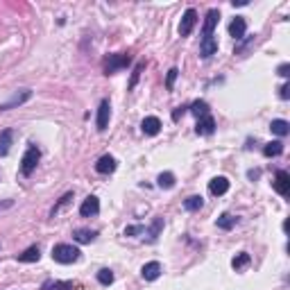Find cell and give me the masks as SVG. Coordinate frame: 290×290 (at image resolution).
Returning a JSON list of instances; mask_svg holds the SVG:
<instances>
[{
  "mask_svg": "<svg viewBox=\"0 0 290 290\" xmlns=\"http://www.w3.org/2000/svg\"><path fill=\"white\" fill-rule=\"evenodd\" d=\"M79 256H82V252L68 243H59L53 247V259L57 261V263H61V265L75 263V261H79Z\"/></svg>",
  "mask_w": 290,
  "mask_h": 290,
  "instance_id": "6da1fadb",
  "label": "cell"
},
{
  "mask_svg": "<svg viewBox=\"0 0 290 290\" xmlns=\"http://www.w3.org/2000/svg\"><path fill=\"white\" fill-rule=\"evenodd\" d=\"M39 159H41V152H39V148H36V145H30V148L25 150L23 159H21V175L30 177L32 172H34L36 163H39Z\"/></svg>",
  "mask_w": 290,
  "mask_h": 290,
  "instance_id": "7a4b0ae2",
  "label": "cell"
},
{
  "mask_svg": "<svg viewBox=\"0 0 290 290\" xmlns=\"http://www.w3.org/2000/svg\"><path fill=\"white\" fill-rule=\"evenodd\" d=\"M132 61V57L127 53H120V54H109V59L105 61V75H113V73L123 71L127 68Z\"/></svg>",
  "mask_w": 290,
  "mask_h": 290,
  "instance_id": "3957f363",
  "label": "cell"
},
{
  "mask_svg": "<svg viewBox=\"0 0 290 290\" xmlns=\"http://www.w3.org/2000/svg\"><path fill=\"white\" fill-rule=\"evenodd\" d=\"M30 98H32V91H30V89L16 91V93H14L9 100L0 105V111H9V109H14V107H21V105H23V102H27Z\"/></svg>",
  "mask_w": 290,
  "mask_h": 290,
  "instance_id": "277c9868",
  "label": "cell"
},
{
  "mask_svg": "<svg viewBox=\"0 0 290 290\" xmlns=\"http://www.w3.org/2000/svg\"><path fill=\"white\" fill-rule=\"evenodd\" d=\"M218 21H220L218 9H209L207 18H204V27H202V39H211V36H213V30H215V25H218Z\"/></svg>",
  "mask_w": 290,
  "mask_h": 290,
  "instance_id": "5b68a950",
  "label": "cell"
},
{
  "mask_svg": "<svg viewBox=\"0 0 290 290\" xmlns=\"http://www.w3.org/2000/svg\"><path fill=\"white\" fill-rule=\"evenodd\" d=\"M98 213H100V200L95 195H89L82 202V207H79V215H82V218H93V215H98Z\"/></svg>",
  "mask_w": 290,
  "mask_h": 290,
  "instance_id": "8992f818",
  "label": "cell"
},
{
  "mask_svg": "<svg viewBox=\"0 0 290 290\" xmlns=\"http://www.w3.org/2000/svg\"><path fill=\"white\" fill-rule=\"evenodd\" d=\"M195 23H197V12L195 9H186L182 16V23H179V34L188 36L193 32V27H195Z\"/></svg>",
  "mask_w": 290,
  "mask_h": 290,
  "instance_id": "52a82bcc",
  "label": "cell"
},
{
  "mask_svg": "<svg viewBox=\"0 0 290 290\" xmlns=\"http://www.w3.org/2000/svg\"><path fill=\"white\" fill-rule=\"evenodd\" d=\"M109 116H111V105H109V100H102L98 107V118H95L98 132H105L109 127Z\"/></svg>",
  "mask_w": 290,
  "mask_h": 290,
  "instance_id": "ba28073f",
  "label": "cell"
},
{
  "mask_svg": "<svg viewBox=\"0 0 290 290\" xmlns=\"http://www.w3.org/2000/svg\"><path fill=\"white\" fill-rule=\"evenodd\" d=\"M272 186H274V190H277L279 195H288L290 193V175L286 170H279L277 175H274V182H272Z\"/></svg>",
  "mask_w": 290,
  "mask_h": 290,
  "instance_id": "9c48e42d",
  "label": "cell"
},
{
  "mask_svg": "<svg viewBox=\"0 0 290 290\" xmlns=\"http://www.w3.org/2000/svg\"><path fill=\"white\" fill-rule=\"evenodd\" d=\"M245 32H247V23H245L243 16H236L234 21L229 23V34L236 39V41H243L245 39Z\"/></svg>",
  "mask_w": 290,
  "mask_h": 290,
  "instance_id": "30bf717a",
  "label": "cell"
},
{
  "mask_svg": "<svg viewBox=\"0 0 290 290\" xmlns=\"http://www.w3.org/2000/svg\"><path fill=\"white\" fill-rule=\"evenodd\" d=\"M195 132L200 134V136H209V134H213V132H215V120H213V116L209 113V116H204V118H197Z\"/></svg>",
  "mask_w": 290,
  "mask_h": 290,
  "instance_id": "8fae6325",
  "label": "cell"
},
{
  "mask_svg": "<svg viewBox=\"0 0 290 290\" xmlns=\"http://www.w3.org/2000/svg\"><path fill=\"white\" fill-rule=\"evenodd\" d=\"M227 190H229V179L227 177H213L211 182H209V193L215 197L225 195Z\"/></svg>",
  "mask_w": 290,
  "mask_h": 290,
  "instance_id": "7c38bea8",
  "label": "cell"
},
{
  "mask_svg": "<svg viewBox=\"0 0 290 290\" xmlns=\"http://www.w3.org/2000/svg\"><path fill=\"white\" fill-rule=\"evenodd\" d=\"M141 277L145 279V281H154V279L161 277V263L159 261H150V263H145V265L141 267Z\"/></svg>",
  "mask_w": 290,
  "mask_h": 290,
  "instance_id": "4fadbf2b",
  "label": "cell"
},
{
  "mask_svg": "<svg viewBox=\"0 0 290 290\" xmlns=\"http://www.w3.org/2000/svg\"><path fill=\"white\" fill-rule=\"evenodd\" d=\"M141 130H143V134H148V136H157L161 132V120L157 118V116H148V118H143Z\"/></svg>",
  "mask_w": 290,
  "mask_h": 290,
  "instance_id": "5bb4252c",
  "label": "cell"
},
{
  "mask_svg": "<svg viewBox=\"0 0 290 290\" xmlns=\"http://www.w3.org/2000/svg\"><path fill=\"white\" fill-rule=\"evenodd\" d=\"M95 170L100 172V175H109V172L116 170V159H113L111 154H105L100 159L95 161Z\"/></svg>",
  "mask_w": 290,
  "mask_h": 290,
  "instance_id": "9a60e30c",
  "label": "cell"
},
{
  "mask_svg": "<svg viewBox=\"0 0 290 290\" xmlns=\"http://www.w3.org/2000/svg\"><path fill=\"white\" fill-rule=\"evenodd\" d=\"M215 53H218V41H215L213 36H211V39H202V46H200L202 59H209V57H213Z\"/></svg>",
  "mask_w": 290,
  "mask_h": 290,
  "instance_id": "2e32d148",
  "label": "cell"
},
{
  "mask_svg": "<svg viewBox=\"0 0 290 290\" xmlns=\"http://www.w3.org/2000/svg\"><path fill=\"white\" fill-rule=\"evenodd\" d=\"M41 290H75L73 281H57V279H48L41 284Z\"/></svg>",
  "mask_w": 290,
  "mask_h": 290,
  "instance_id": "e0dca14e",
  "label": "cell"
},
{
  "mask_svg": "<svg viewBox=\"0 0 290 290\" xmlns=\"http://www.w3.org/2000/svg\"><path fill=\"white\" fill-rule=\"evenodd\" d=\"M161 229H163V218H161V215H157V218L152 220V225L143 231V234H148V240H150V243H154V240L159 238Z\"/></svg>",
  "mask_w": 290,
  "mask_h": 290,
  "instance_id": "ac0fdd59",
  "label": "cell"
},
{
  "mask_svg": "<svg viewBox=\"0 0 290 290\" xmlns=\"http://www.w3.org/2000/svg\"><path fill=\"white\" fill-rule=\"evenodd\" d=\"M95 236H98V231H93V229H75L73 231V238H75L77 243H82V245L93 243Z\"/></svg>",
  "mask_w": 290,
  "mask_h": 290,
  "instance_id": "d6986e66",
  "label": "cell"
},
{
  "mask_svg": "<svg viewBox=\"0 0 290 290\" xmlns=\"http://www.w3.org/2000/svg\"><path fill=\"white\" fill-rule=\"evenodd\" d=\"M270 132L277 134V136H288L290 134V123L288 120H284V118H277V120L270 123Z\"/></svg>",
  "mask_w": 290,
  "mask_h": 290,
  "instance_id": "ffe728a7",
  "label": "cell"
},
{
  "mask_svg": "<svg viewBox=\"0 0 290 290\" xmlns=\"http://www.w3.org/2000/svg\"><path fill=\"white\" fill-rule=\"evenodd\" d=\"M39 259H41V252H39V247H36V245L27 247L23 254H18V256H16V261H21V263H36Z\"/></svg>",
  "mask_w": 290,
  "mask_h": 290,
  "instance_id": "44dd1931",
  "label": "cell"
},
{
  "mask_svg": "<svg viewBox=\"0 0 290 290\" xmlns=\"http://www.w3.org/2000/svg\"><path fill=\"white\" fill-rule=\"evenodd\" d=\"M12 138H14V132L12 130H2V132H0V157L9 154V148H12Z\"/></svg>",
  "mask_w": 290,
  "mask_h": 290,
  "instance_id": "7402d4cb",
  "label": "cell"
},
{
  "mask_svg": "<svg viewBox=\"0 0 290 290\" xmlns=\"http://www.w3.org/2000/svg\"><path fill=\"white\" fill-rule=\"evenodd\" d=\"M252 263V256L247 254V252H240V254H236L234 259H231V267L236 270V272H240V270H245V267Z\"/></svg>",
  "mask_w": 290,
  "mask_h": 290,
  "instance_id": "603a6c76",
  "label": "cell"
},
{
  "mask_svg": "<svg viewBox=\"0 0 290 290\" xmlns=\"http://www.w3.org/2000/svg\"><path fill=\"white\" fill-rule=\"evenodd\" d=\"M188 111L193 113V116H197V118H204V116H209V102H204V100H195L193 105L188 107Z\"/></svg>",
  "mask_w": 290,
  "mask_h": 290,
  "instance_id": "cb8c5ba5",
  "label": "cell"
},
{
  "mask_svg": "<svg viewBox=\"0 0 290 290\" xmlns=\"http://www.w3.org/2000/svg\"><path fill=\"white\" fill-rule=\"evenodd\" d=\"M281 152H284V143L281 141H272V143H265V145H263V154H265L267 159H270V157H279Z\"/></svg>",
  "mask_w": 290,
  "mask_h": 290,
  "instance_id": "d4e9b609",
  "label": "cell"
},
{
  "mask_svg": "<svg viewBox=\"0 0 290 290\" xmlns=\"http://www.w3.org/2000/svg\"><path fill=\"white\" fill-rule=\"evenodd\" d=\"M204 207V197L202 195H190L188 200H184V209L186 211H200Z\"/></svg>",
  "mask_w": 290,
  "mask_h": 290,
  "instance_id": "484cf974",
  "label": "cell"
},
{
  "mask_svg": "<svg viewBox=\"0 0 290 290\" xmlns=\"http://www.w3.org/2000/svg\"><path fill=\"white\" fill-rule=\"evenodd\" d=\"M157 186H159V188H172V186H175V175H172V172H161L159 177H157Z\"/></svg>",
  "mask_w": 290,
  "mask_h": 290,
  "instance_id": "4316f807",
  "label": "cell"
},
{
  "mask_svg": "<svg viewBox=\"0 0 290 290\" xmlns=\"http://www.w3.org/2000/svg\"><path fill=\"white\" fill-rule=\"evenodd\" d=\"M215 225H218L220 229L229 231V229H234V227H236V218H234L231 213H222V215L218 218V222H215Z\"/></svg>",
  "mask_w": 290,
  "mask_h": 290,
  "instance_id": "83f0119b",
  "label": "cell"
},
{
  "mask_svg": "<svg viewBox=\"0 0 290 290\" xmlns=\"http://www.w3.org/2000/svg\"><path fill=\"white\" fill-rule=\"evenodd\" d=\"M98 281H100L102 286H111L113 284V272L109 270V267H102L100 272H98Z\"/></svg>",
  "mask_w": 290,
  "mask_h": 290,
  "instance_id": "f1b7e54d",
  "label": "cell"
},
{
  "mask_svg": "<svg viewBox=\"0 0 290 290\" xmlns=\"http://www.w3.org/2000/svg\"><path fill=\"white\" fill-rule=\"evenodd\" d=\"M143 68H145V61H138L136 64V68H134V73H132V79H130V84H127V89H134L136 86V82H138V77H141V73H143Z\"/></svg>",
  "mask_w": 290,
  "mask_h": 290,
  "instance_id": "f546056e",
  "label": "cell"
},
{
  "mask_svg": "<svg viewBox=\"0 0 290 290\" xmlns=\"http://www.w3.org/2000/svg\"><path fill=\"white\" fill-rule=\"evenodd\" d=\"M177 75H179V68H170V71H168V75H166V89H168V91H172Z\"/></svg>",
  "mask_w": 290,
  "mask_h": 290,
  "instance_id": "4dcf8cb0",
  "label": "cell"
},
{
  "mask_svg": "<svg viewBox=\"0 0 290 290\" xmlns=\"http://www.w3.org/2000/svg\"><path fill=\"white\" fill-rule=\"evenodd\" d=\"M71 200H73V193H66V195L59 200V204H57V207L53 209V215H57V213H59L61 209H64V207H66V204H68V202H71Z\"/></svg>",
  "mask_w": 290,
  "mask_h": 290,
  "instance_id": "1f68e13d",
  "label": "cell"
},
{
  "mask_svg": "<svg viewBox=\"0 0 290 290\" xmlns=\"http://www.w3.org/2000/svg\"><path fill=\"white\" fill-rule=\"evenodd\" d=\"M143 231H145V227L143 225H132V227L125 229V236H138V234H143Z\"/></svg>",
  "mask_w": 290,
  "mask_h": 290,
  "instance_id": "d6a6232c",
  "label": "cell"
},
{
  "mask_svg": "<svg viewBox=\"0 0 290 290\" xmlns=\"http://www.w3.org/2000/svg\"><path fill=\"white\" fill-rule=\"evenodd\" d=\"M279 98H281V100H288V98H290V84L288 82H286L284 86L279 89Z\"/></svg>",
  "mask_w": 290,
  "mask_h": 290,
  "instance_id": "836d02e7",
  "label": "cell"
},
{
  "mask_svg": "<svg viewBox=\"0 0 290 290\" xmlns=\"http://www.w3.org/2000/svg\"><path fill=\"white\" fill-rule=\"evenodd\" d=\"M277 73H279L281 77H288V75H290V64H286V61H284V64L277 68Z\"/></svg>",
  "mask_w": 290,
  "mask_h": 290,
  "instance_id": "e575fe53",
  "label": "cell"
},
{
  "mask_svg": "<svg viewBox=\"0 0 290 290\" xmlns=\"http://www.w3.org/2000/svg\"><path fill=\"white\" fill-rule=\"evenodd\" d=\"M186 111H188V107H177L175 111H172V120H179V118H182V116H184Z\"/></svg>",
  "mask_w": 290,
  "mask_h": 290,
  "instance_id": "d590c367",
  "label": "cell"
},
{
  "mask_svg": "<svg viewBox=\"0 0 290 290\" xmlns=\"http://www.w3.org/2000/svg\"><path fill=\"white\" fill-rule=\"evenodd\" d=\"M247 177H249V179H259V177H261V170H249V172H247Z\"/></svg>",
  "mask_w": 290,
  "mask_h": 290,
  "instance_id": "8d00e7d4",
  "label": "cell"
}]
</instances>
